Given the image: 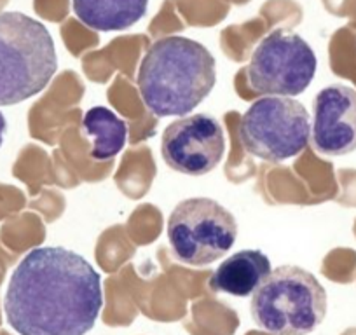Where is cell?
Listing matches in <instances>:
<instances>
[{
  "mask_svg": "<svg viewBox=\"0 0 356 335\" xmlns=\"http://www.w3.org/2000/svg\"><path fill=\"white\" fill-rule=\"evenodd\" d=\"M236 238L234 215L210 197L180 201L168 218V241L175 257L194 268L218 261L234 246Z\"/></svg>",
  "mask_w": 356,
  "mask_h": 335,
  "instance_id": "obj_6",
  "label": "cell"
},
{
  "mask_svg": "<svg viewBox=\"0 0 356 335\" xmlns=\"http://www.w3.org/2000/svg\"><path fill=\"white\" fill-rule=\"evenodd\" d=\"M74 13L88 28L121 32L145 16L149 0H72Z\"/></svg>",
  "mask_w": 356,
  "mask_h": 335,
  "instance_id": "obj_11",
  "label": "cell"
},
{
  "mask_svg": "<svg viewBox=\"0 0 356 335\" xmlns=\"http://www.w3.org/2000/svg\"><path fill=\"white\" fill-rule=\"evenodd\" d=\"M313 147L321 156H346L356 150V90L332 84L316 95L311 124Z\"/></svg>",
  "mask_w": 356,
  "mask_h": 335,
  "instance_id": "obj_9",
  "label": "cell"
},
{
  "mask_svg": "<svg viewBox=\"0 0 356 335\" xmlns=\"http://www.w3.org/2000/svg\"><path fill=\"white\" fill-rule=\"evenodd\" d=\"M225 154V135L217 117L193 114L166 126L161 156L173 172L203 177L213 172Z\"/></svg>",
  "mask_w": 356,
  "mask_h": 335,
  "instance_id": "obj_8",
  "label": "cell"
},
{
  "mask_svg": "<svg viewBox=\"0 0 356 335\" xmlns=\"http://www.w3.org/2000/svg\"><path fill=\"white\" fill-rule=\"evenodd\" d=\"M56 70V47L44 23L23 13H0V107L39 95Z\"/></svg>",
  "mask_w": 356,
  "mask_h": 335,
  "instance_id": "obj_3",
  "label": "cell"
},
{
  "mask_svg": "<svg viewBox=\"0 0 356 335\" xmlns=\"http://www.w3.org/2000/svg\"><path fill=\"white\" fill-rule=\"evenodd\" d=\"M104 306L95 268L63 246H39L22 259L4 299L8 323L19 335H86Z\"/></svg>",
  "mask_w": 356,
  "mask_h": 335,
  "instance_id": "obj_1",
  "label": "cell"
},
{
  "mask_svg": "<svg viewBox=\"0 0 356 335\" xmlns=\"http://www.w3.org/2000/svg\"><path fill=\"white\" fill-rule=\"evenodd\" d=\"M6 126H8V122H6V117L4 114L0 112V145H2V142H4V135H6Z\"/></svg>",
  "mask_w": 356,
  "mask_h": 335,
  "instance_id": "obj_13",
  "label": "cell"
},
{
  "mask_svg": "<svg viewBox=\"0 0 356 335\" xmlns=\"http://www.w3.org/2000/svg\"><path fill=\"white\" fill-rule=\"evenodd\" d=\"M316 68L313 47L299 33L278 28L255 47L246 67V81L259 95L292 98L309 88Z\"/></svg>",
  "mask_w": 356,
  "mask_h": 335,
  "instance_id": "obj_7",
  "label": "cell"
},
{
  "mask_svg": "<svg viewBox=\"0 0 356 335\" xmlns=\"http://www.w3.org/2000/svg\"><path fill=\"white\" fill-rule=\"evenodd\" d=\"M271 275V262L260 250H241L225 259L210 278V288L217 293L248 297Z\"/></svg>",
  "mask_w": 356,
  "mask_h": 335,
  "instance_id": "obj_10",
  "label": "cell"
},
{
  "mask_svg": "<svg viewBox=\"0 0 356 335\" xmlns=\"http://www.w3.org/2000/svg\"><path fill=\"white\" fill-rule=\"evenodd\" d=\"M248 154L267 163H283L304 152L311 140V117L299 100L264 97L250 105L239 124Z\"/></svg>",
  "mask_w": 356,
  "mask_h": 335,
  "instance_id": "obj_5",
  "label": "cell"
},
{
  "mask_svg": "<svg viewBox=\"0 0 356 335\" xmlns=\"http://www.w3.org/2000/svg\"><path fill=\"white\" fill-rule=\"evenodd\" d=\"M217 82L215 58L187 37H163L147 49L138 70V90L156 117L187 115L211 93Z\"/></svg>",
  "mask_w": 356,
  "mask_h": 335,
  "instance_id": "obj_2",
  "label": "cell"
},
{
  "mask_svg": "<svg viewBox=\"0 0 356 335\" xmlns=\"http://www.w3.org/2000/svg\"><path fill=\"white\" fill-rule=\"evenodd\" d=\"M82 131L91 143L95 161L114 159L128 140V124L107 107L89 108L82 119Z\"/></svg>",
  "mask_w": 356,
  "mask_h": 335,
  "instance_id": "obj_12",
  "label": "cell"
},
{
  "mask_svg": "<svg viewBox=\"0 0 356 335\" xmlns=\"http://www.w3.org/2000/svg\"><path fill=\"white\" fill-rule=\"evenodd\" d=\"M250 313L269 335H307L325 320L327 292L313 272L282 265L252 293Z\"/></svg>",
  "mask_w": 356,
  "mask_h": 335,
  "instance_id": "obj_4",
  "label": "cell"
}]
</instances>
